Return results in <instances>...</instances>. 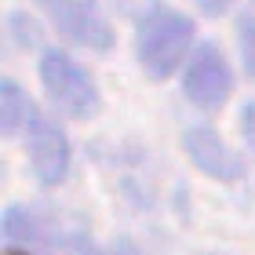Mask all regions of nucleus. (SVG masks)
Returning <instances> with one entry per match:
<instances>
[{
  "label": "nucleus",
  "mask_w": 255,
  "mask_h": 255,
  "mask_svg": "<svg viewBox=\"0 0 255 255\" xmlns=\"http://www.w3.org/2000/svg\"><path fill=\"white\" fill-rule=\"evenodd\" d=\"M73 255H102V252L91 248V245H84V241H77V245H73Z\"/></svg>",
  "instance_id": "12"
},
{
  "label": "nucleus",
  "mask_w": 255,
  "mask_h": 255,
  "mask_svg": "<svg viewBox=\"0 0 255 255\" xmlns=\"http://www.w3.org/2000/svg\"><path fill=\"white\" fill-rule=\"evenodd\" d=\"M33 4L51 18V26L66 40L80 44V48L106 51L113 44V29H110L106 15H102L99 0H33Z\"/></svg>",
  "instance_id": "3"
},
{
  "label": "nucleus",
  "mask_w": 255,
  "mask_h": 255,
  "mask_svg": "<svg viewBox=\"0 0 255 255\" xmlns=\"http://www.w3.org/2000/svg\"><path fill=\"white\" fill-rule=\"evenodd\" d=\"M230 4H234V0H197V7H201L204 15H223Z\"/></svg>",
  "instance_id": "11"
},
{
  "label": "nucleus",
  "mask_w": 255,
  "mask_h": 255,
  "mask_svg": "<svg viewBox=\"0 0 255 255\" xmlns=\"http://www.w3.org/2000/svg\"><path fill=\"white\" fill-rule=\"evenodd\" d=\"M7 255H15V252H7Z\"/></svg>",
  "instance_id": "13"
},
{
  "label": "nucleus",
  "mask_w": 255,
  "mask_h": 255,
  "mask_svg": "<svg viewBox=\"0 0 255 255\" xmlns=\"http://www.w3.org/2000/svg\"><path fill=\"white\" fill-rule=\"evenodd\" d=\"M4 245H7V252H15V248L33 252L44 245V226L26 208H7L4 212Z\"/></svg>",
  "instance_id": "7"
},
{
  "label": "nucleus",
  "mask_w": 255,
  "mask_h": 255,
  "mask_svg": "<svg viewBox=\"0 0 255 255\" xmlns=\"http://www.w3.org/2000/svg\"><path fill=\"white\" fill-rule=\"evenodd\" d=\"M182 88H186V99L201 110H219L223 106L226 95H230V66L223 59V51L212 48V44H204V48L193 55Z\"/></svg>",
  "instance_id": "4"
},
{
  "label": "nucleus",
  "mask_w": 255,
  "mask_h": 255,
  "mask_svg": "<svg viewBox=\"0 0 255 255\" xmlns=\"http://www.w3.org/2000/svg\"><path fill=\"white\" fill-rule=\"evenodd\" d=\"M186 153H190V160L204 171V175H212L219 182H237L241 175H245L241 157L212 131V128H190L186 131Z\"/></svg>",
  "instance_id": "5"
},
{
  "label": "nucleus",
  "mask_w": 255,
  "mask_h": 255,
  "mask_svg": "<svg viewBox=\"0 0 255 255\" xmlns=\"http://www.w3.org/2000/svg\"><path fill=\"white\" fill-rule=\"evenodd\" d=\"M241 131H245L248 146L255 149V102H248V106H245V113H241Z\"/></svg>",
  "instance_id": "10"
},
{
  "label": "nucleus",
  "mask_w": 255,
  "mask_h": 255,
  "mask_svg": "<svg viewBox=\"0 0 255 255\" xmlns=\"http://www.w3.org/2000/svg\"><path fill=\"white\" fill-rule=\"evenodd\" d=\"M29 160H33V171L44 186H55V182L66 179V168H69V142L62 135L59 124L51 121H33V135H29Z\"/></svg>",
  "instance_id": "6"
},
{
  "label": "nucleus",
  "mask_w": 255,
  "mask_h": 255,
  "mask_svg": "<svg viewBox=\"0 0 255 255\" xmlns=\"http://www.w3.org/2000/svg\"><path fill=\"white\" fill-rule=\"evenodd\" d=\"M29 113H33V106L26 102L22 88L15 80H4V84H0V131L15 135L22 128V121H29Z\"/></svg>",
  "instance_id": "8"
},
{
  "label": "nucleus",
  "mask_w": 255,
  "mask_h": 255,
  "mask_svg": "<svg viewBox=\"0 0 255 255\" xmlns=\"http://www.w3.org/2000/svg\"><path fill=\"white\" fill-rule=\"evenodd\" d=\"M241 51H245L248 73L255 77V18H245V22H241Z\"/></svg>",
  "instance_id": "9"
},
{
  "label": "nucleus",
  "mask_w": 255,
  "mask_h": 255,
  "mask_svg": "<svg viewBox=\"0 0 255 255\" xmlns=\"http://www.w3.org/2000/svg\"><path fill=\"white\" fill-rule=\"evenodd\" d=\"M40 80L48 88L51 102L69 117H91L99 110V91L84 69H80L69 55L62 51H48L40 59Z\"/></svg>",
  "instance_id": "2"
},
{
  "label": "nucleus",
  "mask_w": 255,
  "mask_h": 255,
  "mask_svg": "<svg viewBox=\"0 0 255 255\" xmlns=\"http://www.w3.org/2000/svg\"><path fill=\"white\" fill-rule=\"evenodd\" d=\"M193 40V22L179 11H153L138 26V62L149 77H171L186 59Z\"/></svg>",
  "instance_id": "1"
}]
</instances>
